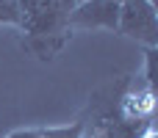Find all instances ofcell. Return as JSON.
I'll return each instance as SVG.
<instances>
[{
    "mask_svg": "<svg viewBox=\"0 0 158 138\" xmlns=\"http://www.w3.org/2000/svg\"><path fill=\"white\" fill-rule=\"evenodd\" d=\"M117 30L147 50L158 47V11L153 0H128L119 6V25Z\"/></svg>",
    "mask_w": 158,
    "mask_h": 138,
    "instance_id": "1",
    "label": "cell"
},
{
    "mask_svg": "<svg viewBox=\"0 0 158 138\" xmlns=\"http://www.w3.org/2000/svg\"><path fill=\"white\" fill-rule=\"evenodd\" d=\"M67 25H69V30L72 28L117 30V25H119V3H114V0H83L67 14Z\"/></svg>",
    "mask_w": 158,
    "mask_h": 138,
    "instance_id": "2",
    "label": "cell"
},
{
    "mask_svg": "<svg viewBox=\"0 0 158 138\" xmlns=\"http://www.w3.org/2000/svg\"><path fill=\"white\" fill-rule=\"evenodd\" d=\"M83 122L67 124V127H42V138H83Z\"/></svg>",
    "mask_w": 158,
    "mask_h": 138,
    "instance_id": "3",
    "label": "cell"
},
{
    "mask_svg": "<svg viewBox=\"0 0 158 138\" xmlns=\"http://www.w3.org/2000/svg\"><path fill=\"white\" fill-rule=\"evenodd\" d=\"M0 22L6 25H19V11L14 0H0Z\"/></svg>",
    "mask_w": 158,
    "mask_h": 138,
    "instance_id": "4",
    "label": "cell"
},
{
    "mask_svg": "<svg viewBox=\"0 0 158 138\" xmlns=\"http://www.w3.org/2000/svg\"><path fill=\"white\" fill-rule=\"evenodd\" d=\"M144 80L156 89V50H147L144 55Z\"/></svg>",
    "mask_w": 158,
    "mask_h": 138,
    "instance_id": "5",
    "label": "cell"
},
{
    "mask_svg": "<svg viewBox=\"0 0 158 138\" xmlns=\"http://www.w3.org/2000/svg\"><path fill=\"white\" fill-rule=\"evenodd\" d=\"M17 3V11H19V17H25V14H31V11H36L44 0H14Z\"/></svg>",
    "mask_w": 158,
    "mask_h": 138,
    "instance_id": "6",
    "label": "cell"
},
{
    "mask_svg": "<svg viewBox=\"0 0 158 138\" xmlns=\"http://www.w3.org/2000/svg\"><path fill=\"white\" fill-rule=\"evenodd\" d=\"M6 138H42V127H22V130H14Z\"/></svg>",
    "mask_w": 158,
    "mask_h": 138,
    "instance_id": "7",
    "label": "cell"
},
{
    "mask_svg": "<svg viewBox=\"0 0 158 138\" xmlns=\"http://www.w3.org/2000/svg\"><path fill=\"white\" fill-rule=\"evenodd\" d=\"M58 6H61V8H64V11L69 14V11H72V8L78 6V0H58Z\"/></svg>",
    "mask_w": 158,
    "mask_h": 138,
    "instance_id": "8",
    "label": "cell"
},
{
    "mask_svg": "<svg viewBox=\"0 0 158 138\" xmlns=\"http://www.w3.org/2000/svg\"><path fill=\"white\" fill-rule=\"evenodd\" d=\"M139 138H158V136H156V130H147L144 136H139Z\"/></svg>",
    "mask_w": 158,
    "mask_h": 138,
    "instance_id": "9",
    "label": "cell"
},
{
    "mask_svg": "<svg viewBox=\"0 0 158 138\" xmlns=\"http://www.w3.org/2000/svg\"><path fill=\"white\" fill-rule=\"evenodd\" d=\"M114 3H119V6H122V3H128V0H114Z\"/></svg>",
    "mask_w": 158,
    "mask_h": 138,
    "instance_id": "10",
    "label": "cell"
},
{
    "mask_svg": "<svg viewBox=\"0 0 158 138\" xmlns=\"http://www.w3.org/2000/svg\"><path fill=\"white\" fill-rule=\"evenodd\" d=\"M89 138H100V136H97V133H94V136H89Z\"/></svg>",
    "mask_w": 158,
    "mask_h": 138,
    "instance_id": "11",
    "label": "cell"
},
{
    "mask_svg": "<svg viewBox=\"0 0 158 138\" xmlns=\"http://www.w3.org/2000/svg\"><path fill=\"white\" fill-rule=\"evenodd\" d=\"M78 3H83V0H78Z\"/></svg>",
    "mask_w": 158,
    "mask_h": 138,
    "instance_id": "12",
    "label": "cell"
}]
</instances>
